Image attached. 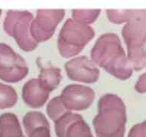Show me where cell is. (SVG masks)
I'll return each instance as SVG.
<instances>
[{
	"label": "cell",
	"mask_w": 146,
	"mask_h": 137,
	"mask_svg": "<svg viewBox=\"0 0 146 137\" xmlns=\"http://www.w3.org/2000/svg\"><path fill=\"white\" fill-rule=\"evenodd\" d=\"M60 96L69 111H83L94 103L95 92L85 85L71 84L63 88Z\"/></svg>",
	"instance_id": "8"
},
{
	"label": "cell",
	"mask_w": 146,
	"mask_h": 137,
	"mask_svg": "<svg viewBox=\"0 0 146 137\" xmlns=\"http://www.w3.org/2000/svg\"><path fill=\"white\" fill-rule=\"evenodd\" d=\"M54 127L57 137H94L90 126L83 117L72 112L54 121Z\"/></svg>",
	"instance_id": "9"
},
{
	"label": "cell",
	"mask_w": 146,
	"mask_h": 137,
	"mask_svg": "<svg viewBox=\"0 0 146 137\" xmlns=\"http://www.w3.org/2000/svg\"><path fill=\"white\" fill-rule=\"evenodd\" d=\"M100 12V9H74L72 11V16L73 20L78 23L90 26L97 20Z\"/></svg>",
	"instance_id": "15"
},
{
	"label": "cell",
	"mask_w": 146,
	"mask_h": 137,
	"mask_svg": "<svg viewBox=\"0 0 146 137\" xmlns=\"http://www.w3.org/2000/svg\"><path fill=\"white\" fill-rule=\"evenodd\" d=\"M0 137H26L15 115L6 113L1 116Z\"/></svg>",
	"instance_id": "12"
},
{
	"label": "cell",
	"mask_w": 146,
	"mask_h": 137,
	"mask_svg": "<svg viewBox=\"0 0 146 137\" xmlns=\"http://www.w3.org/2000/svg\"><path fill=\"white\" fill-rule=\"evenodd\" d=\"M69 112H71V111H69L66 106H65L60 96H57L52 98L48 102L47 107H46V112L48 117L54 122L60 119L62 115Z\"/></svg>",
	"instance_id": "14"
},
{
	"label": "cell",
	"mask_w": 146,
	"mask_h": 137,
	"mask_svg": "<svg viewBox=\"0 0 146 137\" xmlns=\"http://www.w3.org/2000/svg\"><path fill=\"white\" fill-rule=\"evenodd\" d=\"M17 101V92L12 87L0 84V109L11 107Z\"/></svg>",
	"instance_id": "16"
},
{
	"label": "cell",
	"mask_w": 146,
	"mask_h": 137,
	"mask_svg": "<svg viewBox=\"0 0 146 137\" xmlns=\"http://www.w3.org/2000/svg\"><path fill=\"white\" fill-rule=\"evenodd\" d=\"M95 36V31L90 26L78 23L72 18L68 19L62 26L57 47L60 54L69 58L77 56Z\"/></svg>",
	"instance_id": "3"
},
{
	"label": "cell",
	"mask_w": 146,
	"mask_h": 137,
	"mask_svg": "<svg viewBox=\"0 0 146 137\" xmlns=\"http://www.w3.org/2000/svg\"><path fill=\"white\" fill-rule=\"evenodd\" d=\"M91 60L118 79H125L129 71L119 38L115 34L106 33L99 37L90 51Z\"/></svg>",
	"instance_id": "1"
},
{
	"label": "cell",
	"mask_w": 146,
	"mask_h": 137,
	"mask_svg": "<svg viewBox=\"0 0 146 137\" xmlns=\"http://www.w3.org/2000/svg\"><path fill=\"white\" fill-rule=\"evenodd\" d=\"M33 18V14L27 10H9L5 20V31L26 52L33 51L38 47V43L30 34V25Z\"/></svg>",
	"instance_id": "4"
},
{
	"label": "cell",
	"mask_w": 146,
	"mask_h": 137,
	"mask_svg": "<svg viewBox=\"0 0 146 137\" xmlns=\"http://www.w3.org/2000/svg\"><path fill=\"white\" fill-rule=\"evenodd\" d=\"M66 74L72 81L94 83L99 79L100 70L91 59L82 56L72 58L64 65Z\"/></svg>",
	"instance_id": "7"
},
{
	"label": "cell",
	"mask_w": 146,
	"mask_h": 137,
	"mask_svg": "<svg viewBox=\"0 0 146 137\" xmlns=\"http://www.w3.org/2000/svg\"><path fill=\"white\" fill-rule=\"evenodd\" d=\"M62 78L63 76L60 69L56 67L50 66L42 68L38 79L42 87L51 92L58 87Z\"/></svg>",
	"instance_id": "13"
},
{
	"label": "cell",
	"mask_w": 146,
	"mask_h": 137,
	"mask_svg": "<svg viewBox=\"0 0 146 137\" xmlns=\"http://www.w3.org/2000/svg\"><path fill=\"white\" fill-rule=\"evenodd\" d=\"M50 91L40 84L38 79H31L23 85L22 98L25 104L32 108H40L48 101Z\"/></svg>",
	"instance_id": "11"
},
{
	"label": "cell",
	"mask_w": 146,
	"mask_h": 137,
	"mask_svg": "<svg viewBox=\"0 0 146 137\" xmlns=\"http://www.w3.org/2000/svg\"><path fill=\"white\" fill-rule=\"evenodd\" d=\"M29 73L26 61L9 46L0 44V78L9 83L23 80Z\"/></svg>",
	"instance_id": "6"
},
{
	"label": "cell",
	"mask_w": 146,
	"mask_h": 137,
	"mask_svg": "<svg viewBox=\"0 0 146 137\" xmlns=\"http://www.w3.org/2000/svg\"><path fill=\"white\" fill-rule=\"evenodd\" d=\"M23 125L27 137H51L50 124L42 112L31 111L26 113Z\"/></svg>",
	"instance_id": "10"
},
{
	"label": "cell",
	"mask_w": 146,
	"mask_h": 137,
	"mask_svg": "<svg viewBox=\"0 0 146 137\" xmlns=\"http://www.w3.org/2000/svg\"><path fill=\"white\" fill-rule=\"evenodd\" d=\"M125 109L122 100L115 94L102 95L98 102V113L93 119L97 137H123Z\"/></svg>",
	"instance_id": "2"
},
{
	"label": "cell",
	"mask_w": 146,
	"mask_h": 137,
	"mask_svg": "<svg viewBox=\"0 0 146 137\" xmlns=\"http://www.w3.org/2000/svg\"><path fill=\"white\" fill-rule=\"evenodd\" d=\"M65 16L63 9H39L32 20L30 34L36 42H45L52 37Z\"/></svg>",
	"instance_id": "5"
}]
</instances>
